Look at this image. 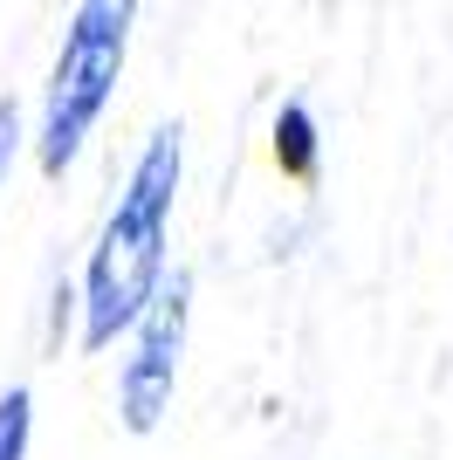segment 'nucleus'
<instances>
[{"instance_id": "nucleus-1", "label": "nucleus", "mask_w": 453, "mask_h": 460, "mask_svg": "<svg viewBox=\"0 0 453 460\" xmlns=\"http://www.w3.org/2000/svg\"><path fill=\"white\" fill-rule=\"evenodd\" d=\"M172 199H179V124H158L138 152L131 179L117 192L111 220L90 248L83 269V350H111L124 330L145 323L158 303L165 275V241H172Z\"/></svg>"}, {"instance_id": "nucleus-2", "label": "nucleus", "mask_w": 453, "mask_h": 460, "mask_svg": "<svg viewBox=\"0 0 453 460\" xmlns=\"http://www.w3.org/2000/svg\"><path fill=\"white\" fill-rule=\"evenodd\" d=\"M131 21H138V0H76L69 35H62L56 69H49V90H41L35 158H41L49 179H62L76 165V152L90 145L103 103L117 96L124 49H131Z\"/></svg>"}, {"instance_id": "nucleus-3", "label": "nucleus", "mask_w": 453, "mask_h": 460, "mask_svg": "<svg viewBox=\"0 0 453 460\" xmlns=\"http://www.w3.org/2000/svg\"><path fill=\"white\" fill-rule=\"evenodd\" d=\"M186 316H192V275L172 269V282L158 288V303L145 309V323L131 330V358H124V378H117V412L131 433L172 412V385H179V350H186Z\"/></svg>"}, {"instance_id": "nucleus-4", "label": "nucleus", "mask_w": 453, "mask_h": 460, "mask_svg": "<svg viewBox=\"0 0 453 460\" xmlns=\"http://www.w3.org/2000/svg\"><path fill=\"white\" fill-rule=\"evenodd\" d=\"M316 158H323V137H316V117L302 103H282L275 111V165L289 179H316Z\"/></svg>"}, {"instance_id": "nucleus-5", "label": "nucleus", "mask_w": 453, "mask_h": 460, "mask_svg": "<svg viewBox=\"0 0 453 460\" xmlns=\"http://www.w3.org/2000/svg\"><path fill=\"white\" fill-rule=\"evenodd\" d=\"M28 426H35V399L28 385H14L0 399V460H28Z\"/></svg>"}, {"instance_id": "nucleus-6", "label": "nucleus", "mask_w": 453, "mask_h": 460, "mask_svg": "<svg viewBox=\"0 0 453 460\" xmlns=\"http://www.w3.org/2000/svg\"><path fill=\"white\" fill-rule=\"evenodd\" d=\"M14 152H21V103L0 96V192H7V172H14Z\"/></svg>"}]
</instances>
